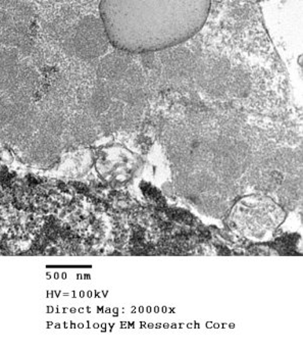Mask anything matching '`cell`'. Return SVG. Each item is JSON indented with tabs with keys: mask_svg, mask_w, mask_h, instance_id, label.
<instances>
[{
	"mask_svg": "<svg viewBox=\"0 0 303 351\" xmlns=\"http://www.w3.org/2000/svg\"><path fill=\"white\" fill-rule=\"evenodd\" d=\"M210 0H101L102 25L119 49L147 52L191 38L204 26Z\"/></svg>",
	"mask_w": 303,
	"mask_h": 351,
	"instance_id": "1",
	"label": "cell"
},
{
	"mask_svg": "<svg viewBox=\"0 0 303 351\" xmlns=\"http://www.w3.org/2000/svg\"><path fill=\"white\" fill-rule=\"evenodd\" d=\"M108 35L102 22L86 18L77 27L73 38V47L77 56L89 60L102 56L108 49Z\"/></svg>",
	"mask_w": 303,
	"mask_h": 351,
	"instance_id": "2",
	"label": "cell"
},
{
	"mask_svg": "<svg viewBox=\"0 0 303 351\" xmlns=\"http://www.w3.org/2000/svg\"><path fill=\"white\" fill-rule=\"evenodd\" d=\"M39 81L40 77L33 66L21 64L14 85L3 93L10 104H31Z\"/></svg>",
	"mask_w": 303,
	"mask_h": 351,
	"instance_id": "3",
	"label": "cell"
},
{
	"mask_svg": "<svg viewBox=\"0 0 303 351\" xmlns=\"http://www.w3.org/2000/svg\"><path fill=\"white\" fill-rule=\"evenodd\" d=\"M2 45L18 50L20 56H29L34 50V43L29 32L28 25L14 23L5 30L0 31Z\"/></svg>",
	"mask_w": 303,
	"mask_h": 351,
	"instance_id": "4",
	"label": "cell"
},
{
	"mask_svg": "<svg viewBox=\"0 0 303 351\" xmlns=\"http://www.w3.org/2000/svg\"><path fill=\"white\" fill-rule=\"evenodd\" d=\"M20 53L14 48L0 50V92H5L14 85L20 70Z\"/></svg>",
	"mask_w": 303,
	"mask_h": 351,
	"instance_id": "5",
	"label": "cell"
},
{
	"mask_svg": "<svg viewBox=\"0 0 303 351\" xmlns=\"http://www.w3.org/2000/svg\"><path fill=\"white\" fill-rule=\"evenodd\" d=\"M56 146V142L52 136L43 134L39 137L35 138L31 143V154L37 160H44L53 154Z\"/></svg>",
	"mask_w": 303,
	"mask_h": 351,
	"instance_id": "6",
	"label": "cell"
},
{
	"mask_svg": "<svg viewBox=\"0 0 303 351\" xmlns=\"http://www.w3.org/2000/svg\"><path fill=\"white\" fill-rule=\"evenodd\" d=\"M62 126V118L58 112H47L37 114L36 127L46 135L56 136Z\"/></svg>",
	"mask_w": 303,
	"mask_h": 351,
	"instance_id": "7",
	"label": "cell"
},
{
	"mask_svg": "<svg viewBox=\"0 0 303 351\" xmlns=\"http://www.w3.org/2000/svg\"><path fill=\"white\" fill-rule=\"evenodd\" d=\"M10 12L14 23L28 25V23L34 18L35 10L32 4L29 2L21 1L10 10Z\"/></svg>",
	"mask_w": 303,
	"mask_h": 351,
	"instance_id": "8",
	"label": "cell"
},
{
	"mask_svg": "<svg viewBox=\"0 0 303 351\" xmlns=\"http://www.w3.org/2000/svg\"><path fill=\"white\" fill-rule=\"evenodd\" d=\"M12 117V106L3 92H0V126H3Z\"/></svg>",
	"mask_w": 303,
	"mask_h": 351,
	"instance_id": "9",
	"label": "cell"
},
{
	"mask_svg": "<svg viewBox=\"0 0 303 351\" xmlns=\"http://www.w3.org/2000/svg\"><path fill=\"white\" fill-rule=\"evenodd\" d=\"M14 23L10 10L0 8V31L5 30L8 27L12 26Z\"/></svg>",
	"mask_w": 303,
	"mask_h": 351,
	"instance_id": "10",
	"label": "cell"
},
{
	"mask_svg": "<svg viewBox=\"0 0 303 351\" xmlns=\"http://www.w3.org/2000/svg\"><path fill=\"white\" fill-rule=\"evenodd\" d=\"M22 0H2L1 8L8 10H12V8H14Z\"/></svg>",
	"mask_w": 303,
	"mask_h": 351,
	"instance_id": "11",
	"label": "cell"
},
{
	"mask_svg": "<svg viewBox=\"0 0 303 351\" xmlns=\"http://www.w3.org/2000/svg\"><path fill=\"white\" fill-rule=\"evenodd\" d=\"M2 0H0V8H1Z\"/></svg>",
	"mask_w": 303,
	"mask_h": 351,
	"instance_id": "12",
	"label": "cell"
}]
</instances>
